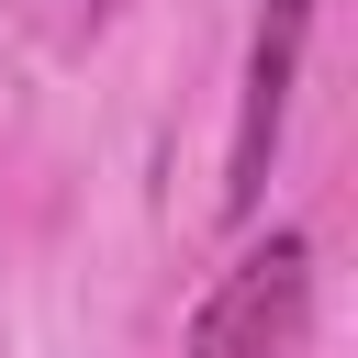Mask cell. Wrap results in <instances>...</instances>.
Listing matches in <instances>:
<instances>
[{"instance_id":"cell-1","label":"cell","mask_w":358,"mask_h":358,"mask_svg":"<svg viewBox=\"0 0 358 358\" xmlns=\"http://www.w3.org/2000/svg\"><path fill=\"white\" fill-rule=\"evenodd\" d=\"M302 291H313V246H302V235L246 246V257L213 280V302L190 313V358H268V347L302 324Z\"/></svg>"},{"instance_id":"cell-2","label":"cell","mask_w":358,"mask_h":358,"mask_svg":"<svg viewBox=\"0 0 358 358\" xmlns=\"http://www.w3.org/2000/svg\"><path fill=\"white\" fill-rule=\"evenodd\" d=\"M302 34H313V0H268V11H257V56H246V123H235L224 213H246L257 179H268V145H280V112H291V78H302Z\"/></svg>"}]
</instances>
